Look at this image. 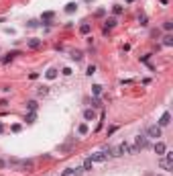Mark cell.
Listing matches in <instances>:
<instances>
[{
    "label": "cell",
    "instance_id": "6da1fadb",
    "mask_svg": "<svg viewBox=\"0 0 173 176\" xmlns=\"http://www.w3.org/2000/svg\"><path fill=\"white\" fill-rule=\"evenodd\" d=\"M134 147H136V150H147V147H149V137H147V135H138V137L134 139Z\"/></svg>",
    "mask_w": 173,
    "mask_h": 176
},
{
    "label": "cell",
    "instance_id": "7a4b0ae2",
    "mask_svg": "<svg viewBox=\"0 0 173 176\" xmlns=\"http://www.w3.org/2000/svg\"><path fill=\"white\" fill-rule=\"evenodd\" d=\"M118 147H120V154H138V150L132 143H129V141H122Z\"/></svg>",
    "mask_w": 173,
    "mask_h": 176
},
{
    "label": "cell",
    "instance_id": "3957f363",
    "mask_svg": "<svg viewBox=\"0 0 173 176\" xmlns=\"http://www.w3.org/2000/svg\"><path fill=\"white\" fill-rule=\"evenodd\" d=\"M147 137H153V139L161 137V127L159 125H149L147 127Z\"/></svg>",
    "mask_w": 173,
    "mask_h": 176
},
{
    "label": "cell",
    "instance_id": "277c9868",
    "mask_svg": "<svg viewBox=\"0 0 173 176\" xmlns=\"http://www.w3.org/2000/svg\"><path fill=\"white\" fill-rule=\"evenodd\" d=\"M169 123H171V113L165 111V113L161 115V119H159V127H167Z\"/></svg>",
    "mask_w": 173,
    "mask_h": 176
},
{
    "label": "cell",
    "instance_id": "5b68a950",
    "mask_svg": "<svg viewBox=\"0 0 173 176\" xmlns=\"http://www.w3.org/2000/svg\"><path fill=\"white\" fill-rule=\"evenodd\" d=\"M90 160H92V162H106V160H108V154H104V152H96V154L90 156Z\"/></svg>",
    "mask_w": 173,
    "mask_h": 176
},
{
    "label": "cell",
    "instance_id": "8992f818",
    "mask_svg": "<svg viewBox=\"0 0 173 176\" xmlns=\"http://www.w3.org/2000/svg\"><path fill=\"white\" fill-rule=\"evenodd\" d=\"M165 152H167V145H165L163 141H157V143H155V154H157V156H163Z\"/></svg>",
    "mask_w": 173,
    "mask_h": 176
},
{
    "label": "cell",
    "instance_id": "52a82bcc",
    "mask_svg": "<svg viewBox=\"0 0 173 176\" xmlns=\"http://www.w3.org/2000/svg\"><path fill=\"white\" fill-rule=\"evenodd\" d=\"M106 154H108V156H112V158H118V156H122V154H120V147H118V145H110V147L106 150Z\"/></svg>",
    "mask_w": 173,
    "mask_h": 176
},
{
    "label": "cell",
    "instance_id": "ba28073f",
    "mask_svg": "<svg viewBox=\"0 0 173 176\" xmlns=\"http://www.w3.org/2000/svg\"><path fill=\"white\" fill-rule=\"evenodd\" d=\"M94 117H96L94 109H86V111H84V119H86V121H94Z\"/></svg>",
    "mask_w": 173,
    "mask_h": 176
},
{
    "label": "cell",
    "instance_id": "9c48e42d",
    "mask_svg": "<svg viewBox=\"0 0 173 176\" xmlns=\"http://www.w3.org/2000/svg\"><path fill=\"white\" fill-rule=\"evenodd\" d=\"M41 45H43L41 39H29V47H31V49H39Z\"/></svg>",
    "mask_w": 173,
    "mask_h": 176
},
{
    "label": "cell",
    "instance_id": "30bf717a",
    "mask_svg": "<svg viewBox=\"0 0 173 176\" xmlns=\"http://www.w3.org/2000/svg\"><path fill=\"white\" fill-rule=\"evenodd\" d=\"M76 10H78V4H76V2L65 4V12H67V14H71V12H76Z\"/></svg>",
    "mask_w": 173,
    "mask_h": 176
},
{
    "label": "cell",
    "instance_id": "8fae6325",
    "mask_svg": "<svg viewBox=\"0 0 173 176\" xmlns=\"http://www.w3.org/2000/svg\"><path fill=\"white\" fill-rule=\"evenodd\" d=\"M114 25H116V19H108V21H106V25H104V33H108Z\"/></svg>",
    "mask_w": 173,
    "mask_h": 176
},
{
    "label": "cell",
    "instance_id": "7c38bea8",
    "mask_svg": "<svg viewBox=\"0 0 173 176\" xmlns=\"http://www.w3.org/2000/svg\"><path fill=\"white\" fill-rule=\"evenodd\" d=\"M14 55H18V51H12V53H8L6 57H2V64H8V62H12V57Z\"/></svg>",
    "mask_w": 173,
    "mask_h": 176
},
{
    "label": "cell",
    "instance_id": "4fadbf2b",
    "mask_svg": "<svg viewBox=\"0 0 173 176\" xmlns=\"http://www.w3.org/2000/svg\"><path fill=\"white\" fill-rule=\"evenodd\" d=\"M45 76H47L49 80H55V78H57V70H53V68H51V70H47V74H45Z\"/></svg>",
    "mask_w": 173,
    "mask_h": 176
},
{
    "label": "cell",
    "instance_id": "5bb4252c",
    "mask_svg": "<svg viewBox=\"0 0 173 176\" xmlns=\"http://www.w3.org/2000/svg\"><path fill=\"white\" fill-rule=\"evenodd\" d=\"M35 119H37V115H35V111H31V113H29V115L25 117V121H27V123H35Z\"/></svg>",
    "mask_w": 173,
    "mask_h": 176
},
{
    "label": "cell",
    "instance_id": "9a60e30c",
    "mask_svg": "<svg viewBox=\"0 0 173 176\" xmlns=\"http://www.w3.org/2000/svg\"><path fill=\"white\" fill-rule=\"evenodd\" d=\"M159 166H161L163 170H167V172L171 170V162H167V160H161V162H159Z\"/></svg>",
    "mask_w": 173,
    "mask_h": 176
},
{
    "label": "cell",
    "instance_id": "2e32d148",
    "mask_svg": "<svg viewBox=\"0 0 173 176\" xmlns=\"http://www.w3.org/2000/svg\"><path fill=\"white\" fill-rule=\"evenodd\" d=\"M163 45H165V47H171L173 45V37L171 35H165V37H163Z\"/></svg>",
    "mask_w": 173,
    "mask_h": 176
},
{
    "label": "cell",
    "instance_id": "e0dca14e",
    "mask_svg": "<svg viewBox=\"0 0 173 176\" xmlns=\"http://www.w3.org/2000/svg\"><path fill=\"white\" fill-rule=\"evenodd\" d=\"M80 31H82V35H88V33H90V31H92V27H90V25H88V23H84V25H82V27H80Z\"/></svg>",
    "mask_w": 173,
    "mask_h": 176
},
{
    "label": "cell",
    "instance_id": "ac0fdd59",
    "mask_svg": "<svg viewBox=\"0 0 173 176\" xmlns=\"http://www.w3.org/2000/svg\"><path fill=\"white\" fill-rule=\"evenodd\" d=\"M122 10H124V8H122L120 4H114V6H112V12H114V14H122Z\"/></svg>",
    "mask_w": 173,
    "mask_h": 176
},
{
    "label": "cell",
    "instance_id": "d6986e66",
    "mask_svg": "<svg viewBox=\"0 0 173 176\" xmlns=\"http://www.w3.org/2000/svg\"><path fill=\"white\" fill-rule=\"evenodd\" d=\"M82 57H84V53H82V51H73V53H71V59H76V62H80Z\"/></svg>",
    "mask_w": 173,
    "mask_h": 176
},
{
    "label": "cell",
    "instance_id": "ffe728a7",
    "mask_svg": "<svg viewBox=\"0 0 173 176\" xmlns=\"http://www.w3.org/2000/svg\"><path fill=\"white\" fill-rule=\"evenodd\" d=\"M27 107H29V111H37V107H39V104H37V100H29V102H27Z\"/></svg>",
    "mask_w": 173,
    "mask_h": 176
},
{
    "label": "cell",
    "instance_id": "44dd1931",
    "mask_svg": "<svg viewBox=\"0 0 173 176\" xmlns=\"http://www.w3.org/2000/svg\"><path fill=\"white\" fill-rule=\"evenodd\" d=\"M84 172H86V170H84L82 166H80V168H71V174H76V176H82Z\"/></svg>",
    "mask_w": 173,
    "mask_h": 176
},
{
    "label": "cell",
    "instance_id": "7402d4cb",
    "mask_svg": "<svg viewBox=\"0 0 173 176\" xmlns=\"http://www.w3.org/2000/svg\"><path fill=\"white\" fill-rule=\"evenodd\" d=\"M92 164H94V162H92V160L88 158L86 162H84V166H82V168H84V170H86V172H88V170H92Z\"/></svg>",
    "mask_w": 173,
    "mask_h": 176
},
{
    "label": "cell",
    "instance_id": "603a6c76",
    "mask_svg": "<svg viewBox=\"0 0 173 176\" xmlns=\"http://www.w3.org/2000/svg\"><path fill=\"white\" fill-rule=\"evenodd\" d=\"M78 131H80V135H86V133H88V125H86V123H82V125L78 127Z\"/></svg>",
    "mask_w": 173,
    "mask_h": 176
},
{
    "label": "cell",
    "instance_id": "cb8c5ba5",
    "mask_svg": "<svg viewBox=\"0 0 173 176\" xmlns=\"http://www.w3.org/2000/svg\"><path fill=\"white\" fill-rule=\"evenodd\" d=\"M92 92H94V94L98 96V94L102 92V86H100V84H94V86H92Z\"/></svg>",
    "mask_w": 173,
    "mask_h": 176
},
{
    "label": "cell",
    "instance_id": "d4e9b609",
    "mask_svg": "<svg viewBox=\"0 0 173 176\" xmlns=\"http://www.w3.org/2000/svg\"><path fill=\"white\" fill-rule=\"evenodd\" d=\"M163 29H165V31H171V29H173V23H171V21H165V23H163Z\"/></svg>",
    "mask_w": 173,
    "mask_h": 176
},
{
    "label": "cell",
    "instance_id": "484cf974",
    "mask_svg": "<svg viewBox=\"0 0 173 176\" xmlns=\"http://www.w3.org/2000/svg\"><path fill=\"white\" fill-rule=\"evenodd\" d=\"M51 19H53V12H45V14H43V23L51 21Z\"/></svg>",
    "mask_w": 173,
    "mask_h": 176
},
{
    "label": "cell",
    "instance_id": "4316f807",
    "mask_svg": "<svg viewBox=\"0 0 173 176\" xmlns=\"http://www.w3.org/2000/svg\"><path fill=\"white\" fill-rule=\"evenodd\" d=\"M98 107H102V104H100V100H98V98H94V102H92V109H98Z\"/></svg>",
    "mask_w": 173,
    "mask_h": 176
},
{
    "label": "cell",
    "instance_id": "83f0119b",
    "mask_svg": "<svg viewBox=\"0 0 173 176\" xmlns=\"http://www.w3.org/2000/svg\"><path fill=\"white\" fill-rule=\"evenodd\" d=\"M94 72H96V66H90V68H88V72H86V74H88V76H92Z\"/></svg>",
    "mask_w": 173,
    "mask_h": 176
},
{
    "label": "cell",
    "instance_id": "f1b7e54d",
    "mask_svg": "<svg viewBox=\"0 0 173 176\" xmlns=\"http://www.w3.org/2000/svg\"><path fill=\"white\" fill-rule=\"evenodd\" d=\"M149 57H151V55H143V57H141V62H145V64H149ZM149 66H151V64H149ZM151 68H153V66H151Z\"/></svg>",
    "mask_w": 173,
    "mask_h": 176
},
{
    "label": "cell",
    "instance_id": "f546056e",
    "mask_svg": "<svg viewBox=\"0 0 173 176\" xmlns=\"http://www.w3.org/2000/svg\"><path fill=\"white\" fill-rule=\"evenodd\" d=\"M165 154H167V158H165V160H167V162H173V154H171V152H165Z\"/></svg>",
    "mask_w": 173,
    "mask_h": 176
},
{
    "label": "cell",
    "instance_id": "4dcf8cb0",
    "mask_svg": "<svg viewBox=\"0 0 173 176\" xmlns=\"http://www.w3.org/2000/svg\"><path fill=\"white\" fill-rule=\"evenodd\" d=\"M47 92H49V90H47V88H39V96H43V94H47Z\"/></svg>",
    "mask_w": 173,
    "mask_h": 176
},
{
    "label": "cell",
    "instance_id": "1f68e13d",
    "mask_svg": "<svg viewBox=\"0 0 173 176\" xmlns=\"http://www.w3.org/2000/svg\"><path fill=\"white\" fill-rule=\"evenodd\" d=\"M63 176H71V168H67V170L63 172Z\"/></svg>",
    "mask_w": 173,
    "mask_h": 176
},
{
    "label": "cell",
    "instance_id": "d6a6232c",
    "mask_svg": "<svg viewBox=\"0 0 173 176\" xmlns=\"http://www.w3.org/2000/svg\"><path fill=\"white\" fill-rule=\"evenodd\" d=\"M2 131H4V125H2V123H0V133H2Z\"/></svg>",
    "mask_w": 173,
    "mask_h": 176
},
{
    "label": "cell",
    "instance_id": "836d02e7",
    "mask_svg": "<svg viewBox=\"0 0 173 176\" xmlns=\"http://www.w3.org/2000/svg\"><path fill=\"white\" fill-rule=\"evenodd\" d=\"M2 166H4V160H0V168H2Z\"/></svg>",
    "mask_w": 173,
    "mask_h": 176
},
{
    "label": "cell",
    "instance_id": "e575fe53",
    "mask_svg": "<svg viewBox=\"0 0 173 176\" xmlns=\"http://www.w3.org/2000/svg\"><path fill=\"white\" fill-rule=\"evenodd\" d=\"M126 2H134V0H126Z\"/></svg>",
    "mask_w": 173,
    "mask_h": 176
}]
</instances>
